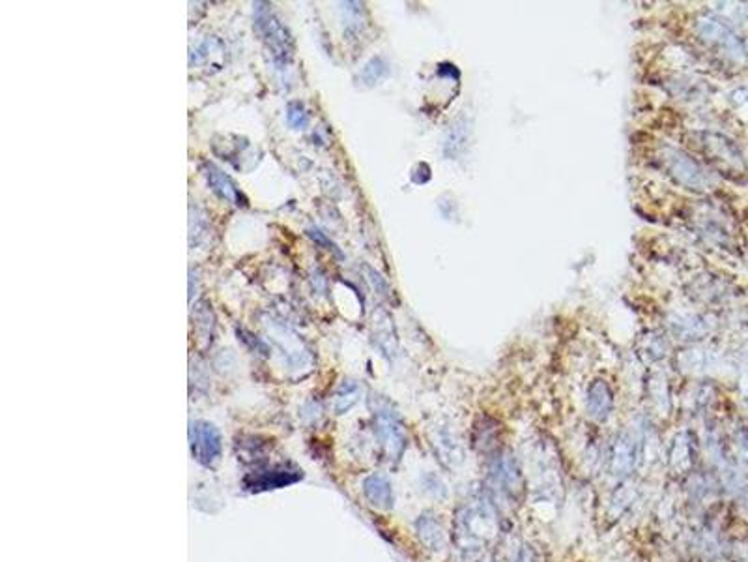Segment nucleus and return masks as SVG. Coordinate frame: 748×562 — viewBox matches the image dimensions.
<instances>
[{
  "label": "nucleus",
  "instance_id": "obj_1",
  "mask_svg": "<svg viewBox=\"0 0 748 562\" xmlns=\"http://www.w3.org/2000/svg\"><path fill=\"white\" fill-rule=\"evenodd\" d=\"M659 160L660 165L664 167L668 174L675 182H679L681 186L696 189V191L711 186V176L705 173V169L679 148L662 146L659 152Z\"/></svg>",
  "mask_w": 748,
  "mask_h": 562
},
{
  "label": "nucleus",
  "instance_id": "obj_2",
  "mask_svg": "<svg viewBox=\"0 0 748 562\" xmlns=\"http://www.w3.org/2000/svg\"><path fill=\"white\" fill-rule=\"evenodd\" d=\"M696 32L703 42L709 43L711 47L716 49L721 55H724L729 60H734V62L745 60L747 51H745V45L739 40V36L735 34L734 30L727 27L726 23L721 21L719 17H713V15L700 17L696 21Z\"/></svg>",
  "mask_w": 748,
  "mask_h": 562
},
{
  "label": "nucleus",
  "instance_id": "obj_3",
  "mask_svg": "<svg viewBox=\"0 0 748 562\" xmlns=\"http://www.w3.org/2000/svg\"><path fill=\"white\" fill-rule=\"evenodd\" d=\"M494 514L488 504L475 502L466 506L459 519V538L462 540V548H481L488 536L494 532Z\"/></svg>",
  "mask_w": 748,
  "mask_h": 562
},
{
  "label": "nucleus",
  "instance_id": "obj_4",
  "mask_svg": "<svg viewBox=\"0 0 748 562\" xmlns=\"http://www.w3.org/2000/svg\"><path fill=\"white\" fill-rule=\"evenodd\" d=\"M264 4L258 2L254 10V27L266 42L268 49L277 62H289L292 58V38L289 30L282 27V23L272 14L269 8H262Z\"/></svg>",
  "mask_w": 748,
  "mask_h": 562
},
{
  "label": "nucleus",
  "instance_id": "obj_5",
  "mask_svg": "<svg viewBox=\"0 0 748 562\" xmlns=\"http://www.w3.org/2000/svg\"><path fill=\"white\" fill-rule=\"evenodd\" d=\"M191 437L193 458L200 465H213L221 454V435L217 428L210 422H195L189 431Z\"/></svg>",
  "mask_w": 748,
  "mask_h": 562
},
{
  "label": "nucleus",
  "instance_id": "obj_6",
  "mask_svg": "<svg viewBox=\"0 0 748 562\" xmlns=\"http://www.w3.org/2000/svg\"><path fill=\"white\" fill-rule=\"evenodd\" d=\"M376 428L387 456L398 459V456L405 450V431H402L397 412L389 407V403L384 401L382 407H376Z\"/></svg>",
  "mask_w": 748,
  "mask_h": 562
},
{
  "label": "nucleus",
  "instance_id": "obj_7",
  "mask_svg": "<svg viewBox=\"0 0 748 562\" xmlns=\"http://www.w3.org/2000/svg\"><path fill=\"white\" fill-rule=\"evenodd\" d=\"M492 480H494V486L500 489V493L507 495L509 499L518 497L524 491V478H522L520 467L516 463V459L507 452L500 454V458H496L494 465H492Z\"/></svg>",
  "mask_w": 748,
  "mask_h": 562
},
{
  "label": "nucleus",
  "instance_id": "obj_8",
  "mask_svg": "<svg viewBox=\"0 0 748 562\" xmlns=\"http://www.w3.org/2000/svg\"><path fill=\"white\" fill-rule=\"evenodd\" d=\"M638 459V445L631 433H619L610 450V471L616 476H627Z\"/></svg>",
  "mask_w": 748,
  "mask_h": 562
},
{
  "label": "nucleus",
  "instance_id": "obj_9",
  "mask_svg": "<svg viewBox=\"0 0 748 562\" xmlns=\"http://www.w3.org/2000/svg\"><path fill=\"white\" fill-rule=\"evenodd\" d=\"M586 405H588V412H590V417L593 420L606 422L612 414V409H614V394H612L608 382L601 381V379L591 382L590 388H588Z\"/></svg>",
  "mask_w": 748,
  "mask_h": 562
},
{
  "label": "nucleus",
  "instance_id": "obj_10",
  "mask_svg": "<svg viewBox=\"0 0 748 562\" xmlns=\"http://www.w3.org/2000/svg\"><path fill=\"white\" fill-rule=\"evenodd\" d=\"M204 174H206V180L210 184L215 194L219 195L221 199L232 202L236 207H245V197L241 195L240 187L236 186L232 182V178L225 174L221 169L213 165V163H206L204 165Z\"/></svg>",
  "mask_w": 748,
  "mask_h": 562
},
{
  "label": "nucleus",
  "instance_id": "obj_11",
  "mask_svg": "<svg viewBox=\"0 0 748 562\" xmlns=\"http://www.w3.org/2000/svg\"><path fill=\"white\" fill-rule=\"evenodd\" d=\"M363 491L365 495H367V499L371 500V504H374L376 508H382V510L391 508L393 504L391 484H389L387 478L382 476V474H372V476H369V478H365Z\"/></svg>",
  "mask_w": 748,
  "mask_h": 562
},
{
  "label": "nucleus",
  "instance_id": "obj_12",
  "mask_svg": "<svg viewBox=\"0 0 748 562\" xmlns=\"http://www.w3.org/2000/svg\"><path fill=\"white\" fill-rule=\"evenodd\" d=\"M302 478V472L287 471V469H275V471L262 472L256 478L248 484L249 489L261 491V489H275V487H285L289 484H294Z\"/></svg>",
  "mask_w": 748,
  "mask_h": 562
},
{
  "label": "nucleus",
  "instance_id": "obj_13",
  "mask_svg": "<svg viewBox=\"0 0 748 562\" xmlns=\"http://www.w3.org/2000/svg\"><path fill=\"white\" fill-rule=\"evenodd\" d=\"M468 133H470V130H468V124L464 120H459V122H455L449 128L446 143H444V152H446V156H449L453 160V158H457L466 148Z\"/></svg>",
  "mask_w": 748,
  "mask_h": 562
},
{
  "label": "nucleus",
  "instance_id": "obj_14",
  "mask_svg": "<svg viewBox=\"0 0 748 562\" xmlns=\"http://www.w3.org/2000/svg\"><path fill=\"white\" fill-rule=\"evenodd\" d=\"M418 530L423 541L431 549H442L444 548V541H446V535H444V528L439 527L438 521L429 519V517H421V521L418 523Z\"/></svg>",
  "mask_w": 748,
  "mask_h": 562
},
{
  "label": "nucleus",
  "instance_id": "obj_15",
  "mask_svg": "<svg viewBox=\"0 0 748 562\" xmlns=\"http://www.w3.org/2000/svg\"><path fill=\"white\" fill-rule=\"evenodd\" d=\"M690 454H692V445L688 441V433H679L675 441H673L672 454H670V459L672 463L683 469V461H686V465H690Z\"/></svg>",
  "mask_w": 748,
  "mask_h": 562
},
{
  "label": "nucleus",
  "instance_id": "obj_16",
  "mask_svg": "<svg viewBox=\"0 0 748 562\" xmlns=\"http://www.w3.org/2000/svg\"><path fill=\"white\" fill-rule=\"evenodd\" d=\"M357 396H359V388H357V384H354V382L350 381L344 382L335 396L337 412H339V414H341V412H346V410L350 409L352 405L357 401Z\"/></svg>",
  "mask_w": 748,
  "mask_h": 562
},
{
  "label": "nucleus",
  "instance_id": "obj_17",
  "mask_svg": "<svg viewBox=\"0 0 748 562\" xmlns=\"http://www.w3.org/2000/svg\"><path fill=\"white\" fill-rule=\"evenodd\" d=\"M385 73H387V64L384 62V58L376 56V58H372V60H369V62L365 64V68L361 70V81H363L365 84H374L378 83Z\"/></svg>",
  "mask_w": 748,
  "mask_h": 562
},
{
  "label": "nucleus",
  "instance_id": "obj_18",
  "mask_svg": "<svg viewBox=\"0 0 748 562\" xmlns=\"http://www.w3.org/2000/svg\"><path fill=\"white\" fill-rule=\"evenodd\" d=\"M287 122L294 130H305L309 124V115L300 102H292L287 109Z\"/></svg>",
  "mask_w": 748,
  "mask_h": 562
},
{
  "label": "nucleus",
  "instance_id": "obj_19",
  "mask_svg": "<svg viewBox=\"0 0 748 562\" xmlns=\"http://www.w3.org/2000/svg\"><path fill=\"white\" fill-rule=\"evenodd\" d=\"M309 235L313 236V238H315V240H318V242L326 244V246H328V250H330V248H331V250H335V246H333V244H331L330 240H328V238H326V236H324L322 233H320V231H318V229H311Z\"/></svg>",
  "mask_w": 748,
  "mask_h": 562
}]
</instances>
